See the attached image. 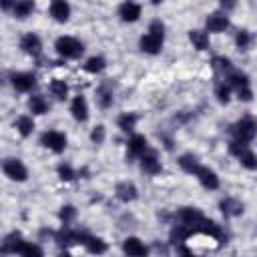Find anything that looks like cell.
<instances>
[{
    "instance_id": "obj_18",
    "label": "cell",
    "mask_w": 257,
    "mask_h": 257,
    "mask_svg": "<svg viewBox=\"0 0 257 257\" xmlns=\"http://www.w3.org/2000/svg\"><path fill=\"white\" fill-rule=\"evenodd\" d=\"M141 167H143V171L149 173V175H157V173L161 171V163H159V159H157L155 153H145V155L141 157Z\"/></svg>"
},
{
    "instance_id": "obj_38",
    "label": "cell",
    "mask_w": 257,
    "mask_h": 257,
    "mask_svg": "<svg viewBox=\"0 0 257 257\" xmlns=\"http://www.w3.org/2000/svg\"><path fill=\"white\" fill-rule=\"evenodd\" d=\"M58 175H60V179L62 181H72L76 175H74V171L68 167V165H60L58 167Z\"/></svg>"
},
{
    "instance_id": "obj_26",
    "label": "cell",
    "mask_w": 257,
    "mask_h": 257,
    "mask_svg": "<svg viewBox=\"0 0 257 257\" xmlns=\"http://www.w3.org/2000/svg\"><path fill=\"white\" fill-rule=\"evenodd\" d=\"M20 243H22V241H20V233H10V235L4 239V243H2V251H4V253H16V249H18Z\"/></svg>"
},
{
    "instance_id": "obj_10",
    "label": "cell",
    "mask_w": 257,
    "mask_h": 257,
    "mask_svg": "<svg viewBox=\"0 0 257 257\" xmlns=\"http://www.w3.org/2000/svg\"><path fill=\"white\" fill-rule=\"evenodd\" d=\"M80 243H82L90 253H94V255H102V253L106 251V243H104L102 239H98V237H92V235L80 233Z\"/></svg>"
},
{
    "instance_id": "obj_22",
    "label": "cell",
    "mask_w": 257,
    "mask_h": 257,
    "mask_svg": "<svg viewBox=\"0 0 257 257\" xmlns=\"http://www.w3.org/2000/svg\"><path fill=\"white\" fill-rule=\"evenodd\" d=\"M28 106H30V110H32L34 114H44V112L48 110V102H46V98H44V96H40V94L30 96Z\"/></svg>"
},
{
    "instance_id": "obj_36",
    "label": "cell",
    "mask_w": 257,
    "mask_h": 257,
    "mask_svg": "<svg viewBox=\"0 0 257 257\" xmlns=\"http://www.w3.org/2000/svg\"><path fill=\"white\" fill-rule=\"evenodd\" d=\"M58 217H60L64 223H70V221L76 217V209H74L72 205H66V207L60 209V215H58Z\"/></svg>"
},
{
    "instance_id": "obj_14",
    "label": "cell",
    "mask_w": 257,
    "mask_h": 257,
    "mask_svg": "<svg viewBox=\"0 0 257 257\" xmlns=\"http://www.w3.org/2000/svg\"><path fill=\"white\" fill-rule=\"evenodd\" d=\"M219 207H221V211H223L225 217H237V215L243 213V203L237 201V199H233V197L223 199V201L219 203Z\"/></svg>"
},
{
    "instance_id": "obj_32",
    "label": "cell",
    "mask_w": 257,
    "mask_h": 257,
    "mask_svg": "<svg viewBox=\"0 0 257 257\" xmlns=\"http://www.w3.org/2000/svg\"><path fill=\"white\" fill-rule=\"evenodd\" d=\"M235 42H237V46H239L241 50H247L249 44H251V34H249L247 30H239L237 36H235Z\"/></svg>"
},
{
    "instance_id": "obj_23",
    "label": "cell",
    "mask_w": 257,
    "mask_h": 257,
    "mask_svg": "<svg viewBox=\"0 0 257 257\" xmlns=\"http://www.w3.org/2000/svg\"><path fill=\"white\" fill-rule=\"evenodd\" d=\"M128 151L133 153V155H145V151H147V139L143 137V135H135L131 141H128Z\"/></svg>"
},
{
    "instance_id": "obj_11",
    "label": "cell",
    "mask_w": 257,
    "mask_h": 257,
    "mask_svg": "<svg viewBox=\"0 0 257 257\" xmlns=\"http://www.w3.org/2000/svg\"><path fill=\"white\" fill-rule=\"evenodd\" d=\"M197 179L201 181V185H203L205 189H217V187H219V177H217L215 171H211L209 167H199Z\"/></svg>"
},
{
    "instance_id": "obj_30",
    "label": "cell",
    "mask_w": 257,
    "mask_h": 257,
    "mask_svg": "<svg viewBox=\"0 0 257 257\" xmlns=\"http://www.w3.org/2000/svg\"><path fill=\"white\" fill-rule=\"evenodd\" d=\"M50 90H52V94L56 96V98H64L66 96V92H68V84L64 82V80H52L50 82Z\"/></svg>"
},
{
    "instance_id": "obj_31",
    "label": "cell",
    "mask_w": 257,
    "mask_h": 257,
    "mask_svg": "<svg viewBox=\"0 0 257 257\" xmlns=\"http://www.w3.org/2000/svg\"><path fill=\"white\" fill-rule=\"evenodd\" d=\"M239 161H241V165H243L245 169H251V171H253V169H257V157H255L249 149L239 157Z\"/></svg>"
},
{
    "instance_id": "obj_3",
    "label": "cell",
    "mask_w": 257,
    "mask_h": 257,
    "mask_svg": "<svg viewBox=\"0 0 257 257\" xmlns=\"http://www.w3.org/2000/svg\"><path fill=\"white\" fill-rule=\"evenodd\" d=\"M233 133H235L237 141L249 143V141L257 135V124H255V120H253V118H249V116H247V118H241V120H237V122H235Z\"/></svg>"
},
{
    "instance_id": "obj_35",
    "label": "cell",
    "mask_w": 257,
    "mask_h": 257,
    "mask_svg": "<svg viewBox=\"0 0 257 257\" xmlns=\"http://www.w3.org/2000/svg\"><path fill=\"white\" fill-rule=\"evenodd\" d=\"M247 149H249V147H247V143H243V141H231V143H229V153L235 155V157H241Z\"/></svg>"
},
{
    "instance_id": "obj_39",
    "label": "cell",
    "mask_w": 257,
    "mask_h": 257,
    "mask_svg": "<svg viewBox=\"0 0 257 257\" xmlns=\"http://www.w3.org/2000/svg\"><path fill=\"white\" fill-rule=\"evenodd\" d=\"M163 30H165V26H163L161 20H153L151 26H149V32L155 34V36H161V38H163Z\"/></svg>"
},
{
    "instance_id": "obj_19",
    "label": "cell",
    "mask_w": 257,
    "mask_h": 257,
    "mask_svg": "<svg viewBox=\"0 0 257 257\" xmlns=\"http://www.w3.org/2000/svg\"><path fill=\"white\" fill-rule=\"evenodd\" d=\"M116 197H118L120 201H124V203L135 201V199H137V187H135L133 183H128V181L118 183V185H116Z\"/></svg>"
},
{
    "instance_id": "obj_7",
    "label": "cell",
    "mask_w": 257,
    "mask_h": 257,
    "mask_svg": "<svg viewBox=\"0 0 257 257\" xmlns=\"http://www.w3.org/2000/svg\"><path fill=\"white\" fill-rule=\"evenodd\" d=\"M122 249L128 257H147V253H149L147 245L137 237H126L122 243Z\"/></svg>"
},
{
    "instance_id": "obj_29",
    "label": "cell",
    "mask_w": 257,
    "mask_h": 257,
    "mask_svg": "<svg viewBox=\"0 0 257 257\" xmlns=\"http://www.w3.org/2000/svg\"><path fill=\"white\" fill-rule=\"evenodd\" d=\"M104 64H106V62H104L102 56H90V58L86 60L84 68H86L88 72H94V74H96V72H100V70L104 68Z\"/></svg>"
},
{
    "instance_id": "obj_5",
    "label": "cell",
    "mask_w": 257,
    "mask_h": 257,
    "mask_svg": "<svg viewBox=\"0 0 257 257\" xmlns=\"http://www.w3.org/2000/svg\"><path fill=\"white\" fill-rule=\"evenodd\" d=\"M40 143H42L46 149L54 151V153H62V151L66 149V137H64L62 133H58V131H48V133H44V135L40 137Z\"/></svg>"
},
{
    "instance_id": "obj_34",
    "label": "cell",
    "mask_w": 257,
    "mask_h": 257,
    "mask_svg": "<svg viewBox=\"0 0 257 257\" xmlns=\"http://www.w3.org/2000/svg\"><path fill=\"white\" fill-rule=\"evenodd\" d=\"M215 92H217V98H219V102H229V94H231V86L229 84H225V82H221V84H217V88H215Z\"/></svg>"
},
{
    "instance_id": "obj_40",
    "label": "cell",
    "mask_w": 257,
    "mask_h": 257,
    "mask_svg": "<svg viewBox=\"0 0 257 257\" xmlns=\"http://www.w3.org/2000/svg\"><path fill=\"white\" fill-rule=\"evenodd\" d=\"M213 66H215V70H229L231 62H229V58H213Z\"/></svg>"
},
{
    "instance_id": "obj_21",
    "label": "cell",
    "mask_w": 257,
    "mask_h": 257,
    "mask_svg": "<svg viewBox=\"0 0 257 257\" xmlns=\"http://www.w3.org/2000/svg\"><path fill=\"white\" fill-rule=\"evenodd\" d=\"M179 165L185 173H191V175H197V171H199V161L195 155H181Z\"/></svg>"
},
{
    "instance_id": "obj_4",
    "label": "cell",
    "mask_w": 257,
    "mask_h": 257,
    "mask_svg": "<svg viewBox=\"0 0 257 257\" xmlns=\"http://www.w3.org/2000/svg\"><path fill=\"white\" fill-rule=\"evenodd\" d=\"M2 171H4V175H6L8 179L18 181V183L26 181V177H28L26 167H24L18 159H6V161H4V165H2Z\"/></svg>"
},
{
    "instance_id": "obj_25",
    "label": "cell",
    "mask_w": 257,
    "mask_h": 257,
    "mask_svg": "<svg viewBox=\"0 0 257 257\" xmlns=\"http://www.w3.org/2000/svg\"><path fill=\"white\" fill-rule=\"evenodd\" d=\"M32 10H34V4L28 2V0H20V2L14 4V16L16 18H26V16L32 14Z\"/></svg>"
},
{
    "instance_id": "obj_2",
    "label": "cell",
    "mask_w": 257,
    "mask_h": 257,
    "mask_svg": "<svg viewBox=\"0 0 257 257\" xmlns=\"http://www.w3.org/2000/svg\"><path fill=\"white\" fill-rule=\"evenodd\" d=\"M227 80H229V86L237 90V94H239L241 100L249 102V100L253 98V92H251V88H249V80H247L245 74H241V72H233V74H229Z\"/></svg>"
},
{
    "instance_id": "obj_37",
    "label": "cell",
    "mask_w": 257,
    "mask_h": 257,
    "mask_svg": "<svg viewBox=\"0 0 257 257\" xmlns=\"http://www.w3.org/2000/svg\"><path fill=\"white\" fill-rule=\"evenodd\" d=\"M90 141L96 143V145H100V143L104 141V126H102V124H98V126L92 128V133H90Z\"/></svg>"
},
{
    "instance_id": "obj_16",
    "label": "cell",
    "mask_w": 257,
    "mask_h": 257,
    "mask_svg": "<svg viewBox=\"0 0 257 257\" xmlns=\"http://www.w3.org/2000/svg\"><path fill=\"white\" fill-rule=\"evenodd\" d=\"M118 14H120V18H122L124 22H135V20H139V16H141V6L135 4V2H124V4H120Z\"/></svg>"
},
{
    "instance_id": "obj_9",
    "label": "cell",
    "mask_w": 257,
    "mask_h": 257,
    "mask_svg": "<svg viewBox=\"0 0 257 257\" xmlns=\"http://www.w3.org/2000/svg\"><path fill=\"white\" fill-rule=\"evenodd\" d=\"M20 48H22L26 54L38 56L40 50H42V42H40V38H38L36 34H26V36H22V40H20Z\"/></svg>"
},
{
    "instance_id": "obj_20",
    "label": "cell",
    "mask_w": 257,
    "mask_h": 257,
    "mask_svg": "<svg viewBox=\"0 0 257 257\" xmlns=\"http://www.w3.org/2000/svg\"><path fill=\"white\" fill-rule=\"evenodd\" d=\"M16 253H18L20 257H44L42 249H40L36 243H28V241H22V243L18 245Z\"/></svg>"
},
{
    "instance_id": "obj_28",
    "label": "cell",
    "mask_w": 257,
    "mask_h": 257,
    "mask_svg": "<svg viewBox=\"0 0 257 257\" xmlns=\"http://www.w3.org/2000/svg\"><path fill=\"white\" fill-rule=\"evenodd\" d=\"M116 122H118V126H120L124 133H128V131H133L135 124H137V114H133V112H124V114L118 116Z\"/></svg>"
},
{
    "instance_id": "obj_41",
    "label": "cell",
    "mask_w": 257,
    "mask_h": 257,
    "mask_svg": "<svg viewBox=\"0 0 257 257\" xmlns=\"http://www.w3.org/2000/svg\"><path fill=\"white\" fill-rule=\"evenodd\" d=\"M58 257H72V255H70V253H66V251H62V253H60Z\"/></svg>"
},
{
    "instance_id": "obj_17",
    "label": "cell",
    "mask_w": 257,
    "mask_h": 257,
    "mask_svg": "<svg viewBox=\"0 0 257 257\" xmlns=\"http://www.w3.org/2000/svg\"><path fill=\"white\" fill-rule=\"evenodd\" d=\"M205 24H207L209 32H223L229 26V20H227L225 14H209Z\"/></svg>"
},
{
    "instance_id": "obj_27",
    "label": "cell",
    "mask_w": 257,
    "mask_h": 257,
    "mask_svg": "<svg viewBox=\"0 0 257 257\" xmlns=\"http://www.w3.org/2000/svg\"><path fill=\"white\" fill-rule=\"evenodd\" d=\"M16 128H18V133H20L22 137H28V135L34 131V120H32L30 116H18Z\"/></svg>"
},
{
    "instance_id": "obj_24",
    "label": "cell",
    "mask_w": 257,
    "mask_h": 257,
    "mask_svg": "<svg viewBox=\"0 0 257 257\" xmlns=\"http://www.w3.org/2000/svg\"><path fill=\"white\" fill-rule=\"evenodd\" d=\"M189 40L193 42V46H195L197 50H205V48L209 46V38H207V34L201 32V30H191V32H189Z\"/></svg>"
},
{
    "instance_id": "obj_8",
    "label": "cell",
    "mask_w": 257,
    "mask_h": 257,
    "mask_svg": "<svg viewBox=\"0 0 257 257\" xmlns=\"http://www.w3.org/2000/svg\"><path fill=\"white\" fill-rule=\"evenodd\" d=\"M10 80H12V86H14L16 90H20V92H28V90L36 84V78H34V74H30V72H14V74L10 76Z\"/></svg>"
},
{
    "instance_id": "obj_15",
    "label": "cell",
    "mask_w": 257,
    "mask_h": 257,
    "mask_svg": "<svg viewBox=\"0 0 257 257\" xmlns=\"http://www.w3.org/2000/svg\"><path fill=\"white\" fill-rule=\"evenodd\" d=\"M50 16L56 20V22H66L68 16H70V6L62 0H56L50 4Z\"/></svg>"
},
{
    "instance_id": "obj_13",
    "label": "cell",
    "mask_w": 257,
    "mask_h": 257,
    "mask_svg": "<svg viewBox=\"0 0 257 257\" xmlns=\"http://www.w3.org/2000/svg\"><path fill=\"white\" fill-rule=\"evenodd\" d=\"M70 112H72V116H74L76 120H80V122H84V120L88 118V106H86L84 96H74V98H72V102H70Z\"/></svg>"
},
{
    "instance_id": "obj_12",
    "label": "cell",
    "mask_w": 257,
    "mask_h": 257,
    "mask_svg": "<svg viewBox=\"0 0 257 257\" xmlns=\"http://www.w3.org/2000/svg\"><path fill=\"white\" fill-rule=\"evenodd\" d=\"M161 46H163V38L161 36H155V34L149 32V34H145L141 38V48L147 54H157L161 50Z\"/></svg>"
},
{
    "instance_id": "obj_1",
    "label": "cell",
    "mask_w": 257,
    "mask_h": 257,
    "mask_svg": "<svg viewBox=\"0 0 257 257\" xmlns=\"http://www.w3.org/2000/svg\"><path fill=\"white\" fill-rule=\"evenodd\" d=\"M54 48H56V52H58L60 56H64V58H76V56L82 54V44H80L76 38H72V36H60V38L56 40Z\"/></svg>"
},
{
    "instance_id": "obj_33",
    "label": "cell",
    "mask_w": 257,
    "mask_h": 257,
    "mask_svg": "<svg viewBox=\"0 0 257 257\" xmlns=\"http://www.w3.org/2000/svg\"><path fill=\"white\" fill-rule=\"evenodd\" d=\"M96 96H98V102H100V106H110V102H112V90L110 88H106V86H102L98 92H96Z\"/></svg>"
},
{
    "instance_id": "obj_6",
    "label": "cell",
    "mask_w": 257,
    "mask_h": 257,
    "mask_svg": "<svg viewBox=\"0 0 257 257\" xmlns=\"http://www.w3.org/2000/svg\"><path fill=\"white\" fill-rule=\"evenodd\" d=\"M179 217H181V223H183V225H187V227H189V229H193V231H195V229L205 221L203 213H201L199 209H195V207H185V209H181Z\"/></svg>"
}]
</instances>
